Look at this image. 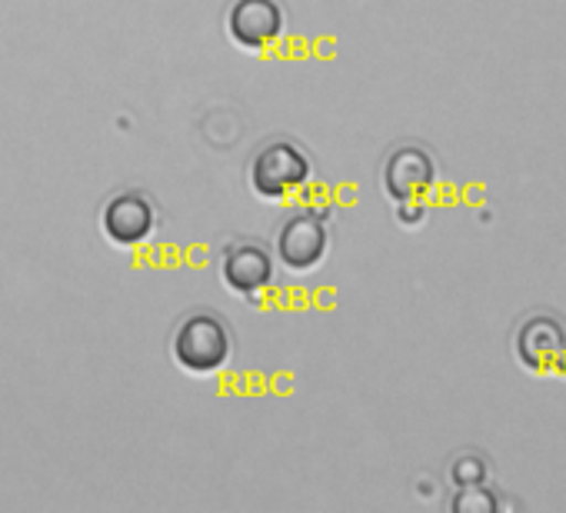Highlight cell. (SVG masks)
Segmentation results:
<instances>
[{
	"mask_svg": "<svg viewBox=\"0 0 566 513\" xmlns=\"http://www.w3.org/2000/svg\"><path fill=\"white\" fill-rule=\"evenodd\" d=\"M170 354L177 360V367L190 377H213L220 374L230 357H233V337L227 331V324L210 314V311H197L190 317H184L174 331L170 341Z\"/></svg>",
	"mask_w": 566,
	"mask_h": 513,
	"instance_id": "6da1fadb",
	"label": "cell"
},
{
	"mask_svg": "<svg viewBox=\"0 0 566 513\" xmlns=\"http://www.w3.org/2000/svg\"><path fill=\"white\" fill-rule=\"evenodd\" d=\"M314 177V164L294 140H270L250 160L247 180L260 200H287L301 193Z\"/></svg>",
	"mask_w": 566,
	"mask_h": 513,
	"instance_id": "7a4b0ae2",
	"label": "cell"
},
{
	"mask_svg": "<svg viewBox=\"0 0 566 513\" xmlns=\"http://www.w3.org/2000/svg\"><path fill=\"white\" fill-rule=\"evenodd\" d=\"M513 357L530 374L566 377V321L553 311L526 314L513 331Z\"/></svg>",
	"mask_w": 566,
	"mask_h": 513,
	"instance_id": "3957f363",
	"label": "cell"
},
{
	"mask_svg": "<svg viewBox=\"0 0 566 513\" xmlns=\"http://www.w3.org/2000/svg\"><path fill=\"white\" fill-rule=\"evenodd\" d=\"M276 261L291 274H311L317 271L331 253V230L327 220L314 210H297L280 223L276 240Z\"/></svg>",
	"mask_w": 566,
	"mask_h": 513,
	"instance_id": "277c9868",
	"label": "cell"
},
{
	"mask_svg": "<svg viewBox=\"0 0 566 513\" xmlns=\"http://www.w3.org/2000/svg\"><path fill=\"white\" fill-rule=\"evenodd\" d=\"M440 167L437 157L420 144H400L387 154L380 167V187L394 203L403 200H423L437 187Z\"/></svg>",
	"mask_w": 566,
	"mask_h": 513,
	"instance_id": "5b68a950",
	"label": "cell"
},
{
	"mask_svg": "<svg viewBox=\"0 0 566 513\" xmlns=\"http://www.w3.org/2000/svg\"><path fill=\"white\" fill-rule=\"evenodd\" d=\"M287 28L280 0H233L227 11V34L240 51L263 54L270 51Z\"/></svg>",
	"mask_w": 566,
	"mask_h": 513,
	"instance_id": "8992f818",
	"label": "cell"
},
{
	"mask_svg": "<svg viewBox=\"0 0 566 513\" xmlns=\"http://www.w3.org/2000/svg\"><path fill=\"white\" fill-rule=\"evenodd\" d=\"M276 278L273 253L256 240H237L220 253V281L237 297H260Z\"/></svg>",
	"mask_w": 566,
	"mask_h": 513,
	"instance_id": "52a82bcc",
	"label": "cell"
},
{
	"mask_svg": "<svg viewBox=\"0 0 566 513\" xmlns=\"http://www.w3.org/2000/svg\"><path fill=\"white\" fill-rule=\"evenodd\" d=\"M157 227V210L140 190H124L111 197L101 210V230L114 247H140Z\"/></svg>",
	"mask_w": 566,
	"mask_h": 513,
	"instance_id": "ba28073f",
	"label": "cell"
},
{
	"mask_svg": "<svg viewBox=\"0 0 566 513\" xmlns=\"http://www.w3.org/2000/svg\"><path fill=\"white\" fill-rule=\"evenodd\" d=\"M450 510L453 513H493L500 510V493L486 483H473V486H457V493L450 496Z\"/></svg>",
	"mask_w": 566,
	"mask_h": 513,
	"instance_id": "9c48e42d",
	"label": "cell"
},
{
	"mask_svg": "<svg viewBox=\"0 0 566 513\" xmlns=\"http://www.w3.org/2000/svg\"><path fill=\"white\" fill-rule=\"evenodd\" d=\"M450 483L453 486H473L490 480V460L480 450H463L450 460Z\"/></svg>",
	"mask_w": 566,
	"mask_h": 513,
	"instance_id": "30bf717a",
	"label": "cell"
},
{
	"mask_svg": "<svg viewBox=\"0 0 566 513\" xmlns=\"http://www.w3.org/2000/svg\"><path fill=\"white\" fill-rule=\"evenodd\" d=\"M397 220H400V227H420L427 220V203L423 200H403V203H397Z\"/></svg>",
	"mask_w": 566,
	"mask_h": 513,
	"instance_id": "8fae6325",
	"label": "cell"
}]
</instances>
